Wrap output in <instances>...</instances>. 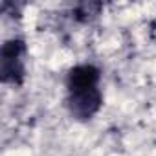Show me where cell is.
I'll return each instance as SVG.
<instances>
[{"label":"cell","mask_w":156,"mask_h":156,"mask_svg":"<svg viewBox=\"0 0 156 156\" xmlns=\"http://www.w3.org/2000/svg\"><path fill=\"white\" fill-rule=\"evenodd\" d=\"M101 73L92 64H77L66 75V105L75 119H90L103 105Z\"/></svg>","instance_id":"6da1fadb"},{"label":"cell","mask_w":156,"mask_h":156,"mask_svg":"<svg viewBox=\"0 0 156 156\" xmlns=\"http://www.w3.org/2000/svg\"><path fill=\"white\" fill-rule=\"evenodd\" d=\"M2 79L4 83H20L24 77L26 64V46L20 39H11L2 46Z\"/></svg>","instance_id":"7a4b0ae2"}]
</instances>
